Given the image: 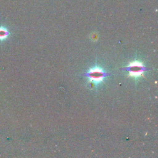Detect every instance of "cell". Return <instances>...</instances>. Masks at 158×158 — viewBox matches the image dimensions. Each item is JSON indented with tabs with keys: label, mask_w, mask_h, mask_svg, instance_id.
<instances>
[{
	"label": "cell",
	"mask_w": 158,
	"mask_h": 158,
	"mask_svg": "<svg viewBox=\"0 0 158 158\" xmlns=\"http://www.w3.org/2000/svg\"><path fill=\"white\" fill-rule=\"evenodd\" d=\"M108 75V73L99 67H93L85 73L89 81L93 85L101 83Z\"/></svg>",
	"instance_id": "cell-1"
},
{
	"label": "cell",
	"mask_w": 158,
	"mask_h": 158,
	"mask_svg": "<svg viewBox=\"0 0 158 158\" xmlns=\"http://www.w3.org/2000/svg\"><path fill=\"white\" fill-rule=\"evenodd\" d=\"M123 69L128 72L129 76L134 78H138L143 76L144 72L147 70V68L139 60H135L130 62Z\"/></svg>",
	"instance_id": "cell-2"
},
{
	"label": "cell",
	"mask_w": 158,
	"mask_h": 158,
	"mask_svg": "<svg viewBox=\"0 0 158 158\" xmlns=\"http://www.w3.org/2000/svg\"><path fill=\"white\" fill-rule=\"evenodd\" d=\"M9 32L4 27H0V40H5L9 36Z\"/></svg>",
	"instance_id": "cell-3"
}]
</instances>
